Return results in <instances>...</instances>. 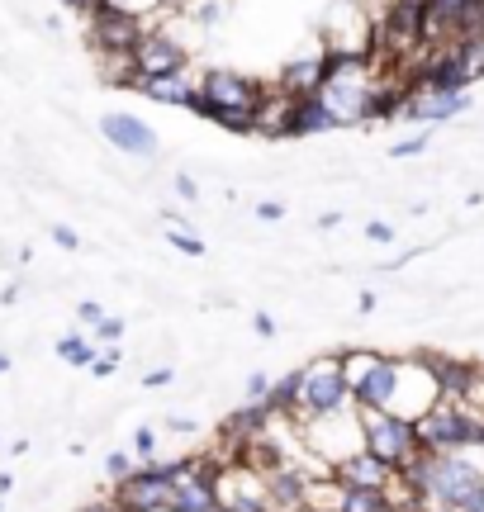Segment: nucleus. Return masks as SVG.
<instances>
[{"label":"nucleus","mask_w":484,"mask_h":512,"mask_svg":"<svg viewBox=\"0 0 484 512\" xmlns=\"http://www.w3.org/2000/svg\"><path fill=\"white\" fill-rule=\"evenodd\" d=\"M323 48V43H318ZM328 57V81H323V110L333 114L337 128H371L375 124V86H380V62L371 57Z\"/></svg>","instance_id":"nucleus-1"},{"label":"nucleus","mask_w":484,"mask_h":512,"mask_svg":"<svg viewBox=\"0 0 484 512\" xmlns=\"http://www.w3.org/2000/svg\"><path fill=\"white\" fill-rule=\"evenodd\" d=\"M200 95L214 105V128L238 133V138L257 133V110L266 100V81L238 72V67H209L200 76Z\"/></svg>","instance_id":"nucleus-2"},{"label":"nucleus","mask_w":484,"mask_h":512,"mask_svg":"<svg viewBox=\"0 0 484 512\" xmlns=\"http://www.w3.org/2000/svg\"><path fill=\"white\" fill-rule=\"evenodd\" d=\"M475 441H484V413H470V408L451 399H442L428 418L418 422V446L432 451V456H456Z\"/></svg>","instance_id":"nucleus-3"},{"label":"nucleus","mask_w":484,"mask_h":512,"mask_svg":"<svg viewBox=\"0 0 484 512\" xmlns=\"http://www.w3.org/2000/svg\"><path fill=\"white\" fill-rule=\"evenodd\" d=\"M437 403H442V380H437V370H432V361H428V347L399 356V389H394V403H390L394 418H404L418 427Z\"/></svg>","instance_id":"nucleus-4"},{"label":"nucleus","mask_w":484,"mask_h":512,"mask_svg":"<svg viewBox=\"0 0 484 512\" xmlns=\"http://www.w3.org/2000/svg\"><path fill=\"white\" fill-rule=\"evenodd\" d=\"M323 53H337V57H371L375 53V19H371V5L361 0H333L328 15H323Z\"/></svg>","instance_id":"nucleus-5"},{"label":"nucleus","mask_w":484,"mask_h":512,"mask_svg":"<svg viewBox=\"0 0 484 512\" xmlns=\"http://www.w3.org/2000/svg\"><path fill=\"white\" fill-rule=\"evenodd\" d=\"M110 498L124 512H167L176 503V460H148L129 479L110 484Z\"/></svg>","instance_id":"nucleus-6"},{"label":"nucleus","mask_w":484,"mask_h":512,"mask_svg":"<svg viewBox=\"0 0 484 512\" xmlns=\"http://www.w3.org/2000/svg\"><path fill=\"white\" fill-rule=\"evenodd\" d=\"M361 418V437H366V451L375 460H385L390 470H404L413 456H418V427L404 418H394L390 408H356Z\"/></svg>","instance_id":"nucleus-7"},{"label":"nucleus","mask_w":484,"mask_h":512,"mask_svg":"<svg viewBox=\"0 0 484 512\" xmlns=\"http://www.w3.org/2000/svg\"><path fill=\"white\" fill-rule=\"evenodd\" d=\"M304 446L309 456H318L323 465H342L366 451V437H361V418H356V403L347 413H328V418H309L304 422Z\"/></svg>","instance_id":"nucleus-8"},{"label":"nucleus","mask_w":484,"mask_h":512,"mask_svg":"<svg viewBox=\"0 0 484 512\" xmlns=\"http://www.w3.org/2000/svg\"><path fill=\"white\" fill-rule=\"evenodd\" d=\"M352 403L356 399H352V389H347V380H342L337 351H323V356L304 361V422L328 418V413H347Z\"/></svg>","instance_id":"nucleus-9"},{"label":"nucleus","mask_w":484,"mask_h":512,"mask_svg":"<svg viewBox=\"0 0 484 512\" xmlns=\"http://www.w3.org/2000/svg\"><path fill=\"white\" fill-rule=\"evenodd\" d=\"M133 62H138V76H186L195 53H190L181 38L171 34V29H152L138 48H133Z\"/></svg>","instance_id":"nucleus-10"},{"label":"nucleus","mask_w":484,"mask_h":512,"mask_svg":"<svg viewBox=\"0 0 484 512\" xmlns=\"http://www.w3.org/2000/svg\"><path fill=\"white\" fill-rule=\"evenodd\" d=\"M152 34V24H143V19H129V15H114V10H100V15L86 24V38H91L95 57L105 53H133L143 38Z\"/></svg>","instance_id":"nucleus-11"},{"label":"nucleus","mask_w":484,"mask_h":512,"mask_svg":"<svg viewBox=\"0 0 484 512\" xmlns=\"http://www.w3.org/2000/svg\"><path fill=\"white\" fill-rule=\"evenodd\" d=\"M299 100H304V95L285 91V86H276V81H266V100H261V110H257V138H271V143L295 138Z\"/></svg>","instance_id":"nucleus-12"},{"label":"nucleus","mask_w":484,"mask_h":512,"mask_svg":"<svg viewBox=\"0 0 484 512\" xmlns=\"http://www.w3.org/2000/svg\"><path fill=\"white\" fill-rule=\"evenodd\" d=\"M100 133H105V143L119 147V152H129V157H152V152H157V133H152L138 114L110 110L100 119Z\"/></svg>","instance_id":"nucleus-13"},{"label":"nucleus","mask_w":484,"mask_h":512,"mask_svg":"<svg viewBox=\"0 0 484 512\" xmlns=\"http://www.w3.org/2000/svg\"><path fill=\"white\" fill-rule=\"evenodd\" d=\"M323 81H328V57H323V48L290 57L276 76V86H285V91H295V95H318Z\"/></svg>","instance_id":"nucleus-14"},{"label":"nucleus","mask_w":484,"mask_h":512,"mask_svg":"<svg viewBox=\"0 0 484 512\" xmlns=\"http://www.w3.org/2000/svg\"><path fill=\"white\" fill-rule=\"evenodd\" d=\"M138 95H148V100H157V105H171V110H190V100H195V91H200V76L190 81V76H138V86H133Z\"/></svg>","instance_id":"nucleus-15"},{"label":"nucleus","mask_w":484,"mask_h":512,"mask_svg":"<svg viewBox=\"0 0 484 512\" xmlns=\"http://www.w3.org/2000/svg\"><path fill=\"white\" fill-rule=\"evenodd\" d=\"M394 389H399V356H394V351H385V356H380V366L371 370V380L361 384L356 408H390Z\"/></svg>","instance_id":"nucleus-16"},{"label":"nucleus","mask_w":484,"mask_h":512,"mask_svg":"<svg viewBox=\"0 0 484 512\" xmlns=\"http://www.w3.org/2000/svg\"><path fill=\"white\" fill-rule=\"evenodd\" d=\"M390 465H385V460H375L371 451H361V456H352V460H342V465H337V479H342V489H375V494H380V489H385V484H390Z\"/></svg>","instance_id":"nucleus-17"},{"label":"nucleus","mask_w":484,"mask_h":512,"mask_svg":"<svg viewBox=\"0 0 484 512\" xmlns=\"http://www.w3.org/2000/svg\"><path fill=\"white\" fill-rule=\"evenodd\" d=\"M380 347H337V366H342V380L352 389V399L361 394V384L371 380V370L380 366Z\"/></svg>","instance_id":"nucleus-18"},{"label":"nucleus","mask_w":484,"mask_h":512,"mask_svg":"<svg viewBox=\"0 0 484 512\" xmlns=\"http://www.w3.org/2000/svg\"><path fill=\"white\" fill-rule=\"evenodd\" d=\"M342 498H347V489H342L337 475H323L304 484V512H342Z\"/></svg>","instance_id":"nucleus-19"},{"label":"nucleus","mask_w":484,"mask_h":512,"mask_svg":"<svg viewBox=\"0 0 484 512\" xmlns=\"http://www.w3.org/2000/svg\"><path fill=\"white\" fill-rule=\"evenodd\" d=\"M318 133H337V124H333V114L323 110V100H318V95H304V100H299L295 143L299 138H318Z\"/></svg>","instance_id":"nucleus-20"},{"label":"nucleus","mask_w":484,"mask_h":512,"mask_svg":"<svg viewBox=\"0 0 484 512\" xmlns=\"http://www.w3.org/2000/svg\"><path fill=\"white\" fill-rule=\"evenodd\" d=\"M105 10H114V15H129V19H143V24H152V29H167V5L162 0H105Z\"/></svg>","instance_id":"nucleus-21"},{"label":"nucleus","mask_w":484,"mask_h":512,"mask_svg":"<svg viewBox=\"0 0 484 512\" xmlns=\"http://www.w3.org/2000/svg\"><path fill=\"white\" fill-rule=\"evenodd\" d=\"M380 498H385V508H390V512H423V508H428V498L418 494V489H413V484L399 475V470H394L390 484L380 489Z\"/></svg>","instance_id":"nucleus-22"},{"label":"nucleus","mask_w":484,"mask_h":512,"mask_svg":"<svg viewBox=\"0 0 484 512\" xmlns=\"http://www.w3.org/2000/svg\"><path fill=\"white\" fill-rule=\"evenodd\" d=\"M57 356H62L67 366H76V370H91L95 361H100V351H95V342H86L81 332H67V337L57 342Z\"/></svg>","instance_id":"nucleus-23"},{"label":"nucleus","mask_w":484,"mask_h":512,"mask_svg":"<svg viewBox=\"0 0 484 512\" xmlns=\"http://www.w3.org/2000/svg\"><path fill=\"white\" fill-rule=\"evenodd\" d=\"M342 512H390V508H385V498L375 494V489H347Z\"/></svg>","instance_id":"nucleus-24"},{"label":"nucleus","mask_w":484,"mask_h":512,"mask_svg":"<svg viewBox=\"0 0 484 512\" xmlns=\"http://www.w3.org/2000/svg\"><path fill=\"white\" fill-rule=\"evenodd\" d=\"M224 10H228V0H195L186 15L181 19H195V24H205V29H214L219 19H224Z\"/></svg>","instance_id":"nucleus-25"},{"label":"nucleus","mask_w":484,"mask_h":512,"mask_svg":"<svg viewBox=\"0 0 484 512\" xmlns=\"http://www.w3.org/2000/svg\"><path fill=\"white\" fill-rule=\"evenodd\" d=\"M157 441H162V437H157V427H148V422L133 432V456H138V465L157 460Z\"/></svg>","instance_id":"nucleus-26"},{"label":"nucleus","mask_w":484,"mask_h":512,"mask_svg":"<svg viewBox=\"0 0 484 512\" xmlns=\"http://www.w3.org/2000/svg\"><path fill=\"white\" fill-rule=\"evenodd\" d=\"M271 375H261V370H252L247 380H242V403H266L271 399Z\"/></svg>","instance_id":"nucleus-27"},{"label":"nucleus","mask_w":484,"mask_h":512,"mask_svg":"<svg viewBox=\"0 0 484 512\" xmlns=\"http://www.w3.org/2000/svg\"><path fill=\"white\" fill-rule=\"evenodd\" d=\"M133 470H138V456H129V451H110V456H105V475H110V484L129 479Z\"/></svg>","instance_id":"nucleus-28"},{"label":"nucleus","mask_w":484,"mask_h":512,"mask_svg":"<svg viewBox=\"0 0 484 512\" xmlns=\"http://www.w3.org/2000/svg\"><path fill=\"white\" fill-rule=\"evenodd\" d=\"M167 242L176 247V252H186V256H205L209 252L205 242H200V233H190V228H171Z\"/></svg>","instance_id":"nucleus-29"},{"label":"nucleus","mask_w":484,"mask_h":512,"mask_svg":"<svg viewBox=\"0 0 484 512\" xmlns=\"http://www.w3.org/2000/svg\"><path fill=\"white\" fill-rule=\"evenodd\" d=\"M119 366H124V351H119V347H105V351H100V361L91 366V375H95V380H110Z\"/></svg>","instance_id":"nucleus-30"},{"label":"nucleus","mask_w":484,"mask_h":512,"mask_svg":"<svg viewBox=\"0 0 484 512\" xmlns=\"http://www.w3.org/2000/svg\"><path fill=\"white\" fill-rule=\"evenodd\" d=\"M95 342L100 347H119V337H124V318H105V323H95Z\"/></svg>","instance_id":"nucleus-31"},{"label":"nucleus","mask_w":484,"mask_h":512,"mask_svg":"<svg viewBox=\"0 0 484 512\" xmlns=\"http://www.w3.org/2000/svg\"><path fill=\"white\" fill-rule=\"evenodd\" d=\"M428 143H432V133H413V138H404V143L390 147V157H394V162H404V157H418V152H423Z\"/></svg>","instance_id":"nucleus-32"},{"label":"nucleus","mask_w":484,"mask_h":512,"mask_svg":"<svg viewBox=\"0 0 484 512\" xmlns=\"http://www.w3.org/2000/svg\"><path fill=\"white\" fill-rule=\"evenodd\" d=\"M105 318H110V313L100 309L95 299H81V304H76V323H86V328H95V323H105Z\"/></svg>","instance_id":"nucleus-33"},{"label":"nucleus","mask_w":484,"mask_h":512,"mask_svg":"<svg viewBox=\"0 0 484 512\" xmlns=\"http://www.w3.org/2000/svg\"><path fill=\"white\" fill-rule=\"evenodd\" d=\"M366 238H371L375 247H390V242H394V228L385 219H371V223H366Z\"/></svg>","instance_id":"nucleus-34"},{"label":"nucleus","mask_w":484,"mask_h":512,"mask_svg":"<svg viewBox=\"0 0 484 512\" xmlns=\"http://www.w3.org/2000/svg\"><path fill=\"white\" fill-rule=\"evenodd\" d=\"M167 384H176V370L171 366H157L143 375V389H167Z\"/></svg>","instance_id":"nucleus-35"},{"label":"nucleus","mask_w":484,"mask_h":512,"mask_svg":"<svg viewBox=\"0 0 484 512\" xmlns=\"http://www.w3.org/2000/svg\"><path fill=\"white\" fill-rule=\"evenodd\" d=\"M62 5H67L72 15H86V24H91L100 10H105V0H62Z\"/></svg>","instance_id":"nucleus-36"},{"label":"nucleus","mask_w":484,"mask_h":512,"mask_svg":"<svg viewBox=\"0 0 484 512\" xmlns=\"http://www.w3.org/2000/svg\"><path fill=\"white\" fill-rule=\"evenodd\" d=\"M53 242L62 247V252H76V247H81V238H76V228H67V223H53Z\"/></svg>","instance_id":"nucleus-37"},{"label":"nucleus","mask_w":484,"mask_h":512,"mask_svg":"<svg viewBox=\"0 0 484 512\" xmlns=\"http://www.w3.org/2000/svg\"><path fill=\"white\" fill-rule=\"evenodd\" d=\"M176 195H181L186 204H195V200H200V185H195L186 171H181V176H176Z\"/></svg>","instance_id":"nucleus-38"},{"label":"nucleus","mask_w":484,"mask_h":512,"mask_svg":"<svg viewBox=\"0 0 484 512\" xmlns=\"http://www.w3.org/2000/svg\"><path fill=\"white\" fill-rule=\"evenodd\" d=\"M257 219H266V223L285 219V204H280V200H266V204H257Z\"/></svg>","instance_id":"nucleus-39"},{"label":"nucleus","mask_w":484,"mask_h":512,"mask_svg":"<svg viewBox=\"0 0 484 512\" xmlns=\"http://www.w3.org/2000/svg\"><path fill=\"white\" fill-rule=\"evenodd\" d=\"M167 432H176V437H190V432H195V418H181V413H171V418H167Z\"/></svg>","instance_id":"nucleus-40"},{"label":"nucleus","mask_w":484,"mask_h":512,"mask_svg":"<svg viewBox=\"0 0 484 512\" xmlns=\"http://www.w3.org/2000/svg\"><path fill=\"white\" fill-rule=\"evenodd\" d=\"M252 332H257V337H276V318H271V313H257V318H252Z\"/></svg>","instance_id":"nucleus-41"},{"label":"nucleus","mask_w":484,"mask_h":512,"mask_svg":"<svg viewBox=\"0 0 484 512\" xmlns=\"http://www.w3.org/2000/svg\"><path fill=\"white\" fill-rule=\"evenodd\" d=\"M76 512H124L114 498H95V503H86V508H76Z\"/></svg>","instance_id":"nucleus-42"},{"label":"nucleus","mask_w":484,"mask_h":512,"mask_svg":"<svg viewBox=\"0 0 484 512\" xmlns=\"http://www.w3.org/2000/svg\"><path fill=\"white\" fill-rule=\"evenodd\" d=\"M371 309H375V294L366 290V294H361V299H356V313H371Z\"/></svg>","instance_id":"nucleus-43"},{"label":"nucleus","mask_w":484,"mask_h":512,"mask_svg":"<svg viewBox=\"0 0 484 512\" xmlns=\"http://www.w3.org/2000/svg\"><path fill=\"white\" fill-rule=\"evenodd\" d=\"M10 489H15V475H10V470H0V498L10 494Z\"/></svg>","instance_id":"nucleus-44"},{"label":"nucleus","mask_w":484,"mask_h":512,"mask_svg":"<svg viewBox=\"0 0 484 512\" xmlns=\"http://www.w3.org/2000/svg\"><path fill=\"white\" fill-rule=\"evenodd\" d=\"M10 366H15V361H10V351H0V375H5Z\"/></svg>","instance_id":"nucleus-45"},{"label":"nucleus","mask_w":484,"mask_h":512,"mask_svg":"<svg viewBox=\"0 0 484 512\" xmlns=\"http://www.w3.org/2000/svg\"><path fill=\"white\" fill-rule=\"evenodd\" d=\"M423 512H451V508H437V503H428V508H423Z\"/></svg>","instance_id":"nucleus-46"},{"label":"nucleus","mask_w":484,"mask_h":512,"mask_svg":"<svg viewBox=\"0 0 484 512\" xmlns=\"http://www.w3.org/2000/svg\"><path fill=\"white\" fill-rule=\"evenodd\" d=\"M0 512H5V503H0Z\"/></svg>","instance_id":"nucleus-47"},{"label":"nucleus","mask_w":484,"mask_h":512,"mask_svg":"<svg viewBox=\"0 0 484 512\" xmlns=\"http://www.w3.org/2000/svg\"><path fill=\"white\" fill-rule=\"evenodd\" d=\"M167 512H176V508H167Z\"/></svg>","instance_id":"nucleus-48"}]
</instances>
